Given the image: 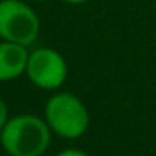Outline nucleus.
I'll return each mask as SVG.
<instances>
[{
	"mask_svg": "<svg viewBox=\"0 0 156 156\" xmlns=\"http://www.w3.org/2000/svg\"><path fill=\"white\" fill-rule=\"evenodd\" d=\"M61 2H64L67 5H84L87 2H91V0H61Z\"/></svg>",
	"mask_w": 156,
	"mask_h": 156,
	"instance_id": "6e6552de",
	"label": "nucleus"
},
{
	"mask_svg": "<svg viewBox=\"0 0 156 156\" xmlns=\"http://www.w3.org/2000/svg\"><path fill=\"white\" fill-rule=\"evenodd\" d=\"M0 2H2V0H0Z\"/></svg>",
	"mask_w": 156,
	"mask_h": 156,
	"instance_id": "9d476101",
	"label": "nucleus"
},
{
	"mask_svg": "<svg viewBox=\"0 0 156 156\" xmlns=\"http://www.w3.org/2000/svg\"><path fill=\"white\" fill-rule=\"evenodd\" d=\"M55 156H89L87 153L84 151V149H81V148H64V149H61V151L57 153Z\"/></svg>",
	"mask_w": 156,
	"mask_h": 156,
	"instance_id": "0eeeda50",
	"label": "nucleus"
},
{
	"mask_svg": "<svg viewBox=\"0 0 156 156\" xmlns=\"http://www.w3.org/2000/svg\"><path fill=\"white\" fill-rule=\"evenodd\" d=\"M69 74L66 57L52 47H37L29 52L25 76L42 91H57L64 86Z\"/></svg>",
	"mask_w": 156,
	"mask_h": 156,
	"instance_id": "20e7f679",
	"label": "nucleus"
},
{
	"mask_svg": "<svg viewBox=\"0 0 156 156\" xmlns=\"http://www.w3.org/2000/svg\"><path fill=\"white\" fill-rule=\"evenodd\" d=\"M29 2H32V4H44L47 0H29Z\"/></svg>",
	"mask_w": 156,
	"mask_h": 156,
	"instance_id": "1a4fd4ad",
	"label": "nucleus"
},
{
	"mask_svg": "<svg viewBox=\"0 0 156 156\" xmlns=\"http://www.w3.org/2000/svg\"><path fill=\"white\" fill-rule=\"evenodd\" d=\"M44 119L52 134L62 139H79L91 124L87 106L81 98L67 91H57L45 101Z\"/></svg>",
	"mask_w": 156,
	"mask_h": 156,
	"instance_id": "f03ea898",
	"label": "nucleus"
},
{
	"mask_svg": "<svg viewBox=\"0 0 156 156\" xmlns=\"http://www.w3.org/2000/svg\"><path fill=\"white\" fill-rule=\"evenodd\" d=\"M10 119V111H9V104L4 101V99L0 98V133L2 129L5 128V124L9 122Z\"/></svg>",
	"mask_w": 156,
	"mask_h": 156,
	"instance_id": "423d86ee",
	"label": "nucleus"
},
{
	"mask_svg": "<svg viewBox=\"0 0 156 156\" xmlns=\"http://www.w3.org/2000/svg\"><path fill=\"white\" fill-rule=\"evenodd\" d=\"M41 35V19L29 2H0V41L30 47Z\"/></svg>",
	"mask_w": 156,
	"mask_h": 156,
	"instance_id": "7ed1b4c3",
	"label": "nucleus"
},
{
	"mask_svg": "<svg viewBox=\"0 0 156 156\" xmlns=\"http://www.w3.org/2000/svg\"><path fill=\"white\" fill-rule=\"evenodd\" d=\"M29 47L0 41V82H10L25 74Z\"/></svg>",
	"mask_w": 156,
	"mask_h": 156,
	"instance_id": "39448f33",
	"label": "nucleus"
},
{
	"mask_svg": "<svg viewBox=\"0 0 156 156\" xmlns=\"http://www.w3.org/2000/svg\"><path fill=\"white\" fill-rule=\"evenodd\" d=\"M52 143V131L44 116L30 112L10 116L0 133V144L9 156H44Z\"/></svg>",
	"mask_w": 156,
	"mask_h": 156,
	"instance_id": "f257e3e1",
	"label": "nucleus"
}]
</instances>
